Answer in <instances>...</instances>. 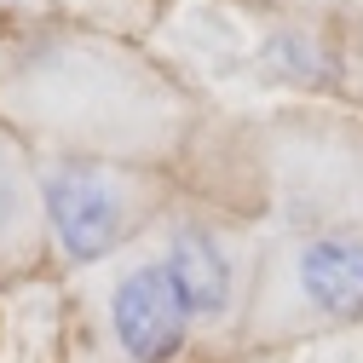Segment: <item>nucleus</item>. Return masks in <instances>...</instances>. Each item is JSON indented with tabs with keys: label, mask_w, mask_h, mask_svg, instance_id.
<instances>
[{
	"label": "nucleus",
	"mask_w": 363,
	"mask_h": 363,
	"mask_svg": "<svg viewBox=\"0 0 363 363\" xmlns=\"http://www.w3.org/2000/svg\"><path fill=\"white\" fill-rule=\"evenodd\" d=\"M0 121L58 156L150 167L185 133V99L127 47L99 35H29L0 69Z\"/></svg>",
	"instance_id": "2"
},
{
	"label": "nucleus",
	"mask_w": 363,
	"mask_h": 363,
	"mask_svg": "<svg viewBox=\"0 0 363 363\" xmlns=\"http://www.w3.org/2000/svg\"><path fill=\"white\" fill-rule=\"evenodd\" d=\"M259 75L265 81H283V86H329L340 69H335V52L317 29H300V23H283L259 40Z\"/></svg>",
	"instance_id": "6"
},
{
	"label": "nucleus",
	"mask_w": 363,
	"mask_h": 363,
	"mask_svg": "<svg viewBox=\"0 0 363 363\" xmlns=\"http://www.w3.org/2000/svg\"><path fill=\"white\" fill-rule=\"evenodd\" d=\"M254 254L213 213H173L127 254L86 271L81 363H191L208 335L248 317Z\"/></svg>",
	"instance_id": "1"
},
{
	"label": "nucleus",
	"mask_w": 363,
	"mask_h": 363,
	"mask_svg": "<svg viewBox=\"0 0 363 363\" xmlns=\"http://www.w3.org/2000/svg\"><path fill=\"white\" fill-rule=\"evenodd\" d=\"M363 317V225H311L254 265L248 335L289 340Z\"/></svg>",
	"instance_id": "4"
},
{
	"label": "nucleus",
	"mask_w": 363,
	"mask_h": 363,
	"mask_svg": "<svg viewBox=\"0 0 363 363\" xmlns=\"http://www.w3.org/2000/svg\"><path fill=\"white\" fill-rule=\"evenodd\" d=\"M47 259L35 208V150L0 121V277Z\"/></svg>",
	"instance_id": "5"
},
{
	"label": "nucleus",
	"mask_w": 363,
	"mask_h": 363,
	"mask_svg": "<svg viewBox=\"0 0 363 363\" xmlns=\"http://www.w3.org/2000/svg\"><path fill=\"white\" fill-rule=\"evenodd\" d=\"M40 242L64 271H93L150 237L173 208V185L156 167L104 156H35Z\"/></svg>",
	"instance_id": "3"
},
{
	"label": "nucleus",
	"mask_w": 363,
	"mask_h": 363,
	"mask_svg": "<svg viewBox=\"0 0 363 363\" xmlns=\"http://www.w3.org/2000/svg\"><path fill=\"white\" fill-rule=\"evenodd\" d=\"M357 47H363V35H357Z\"/></svg>",
	"instance_id": "7"
}]
</instances>
